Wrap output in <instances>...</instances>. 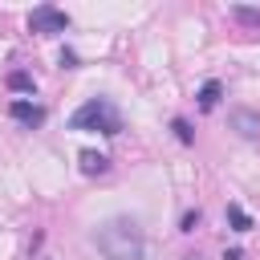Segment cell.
<instances>
[{
  "mask_svg": "<svg viewBox=\"0 0 260 260\" xmlns=\"http://www.w3.org/2000/svg\"><path fill=\"white\" fill-rule=\"evenodd\" d=\"M93 244L106 260H142L146 256V236L138 228V219L130 215H114L93 232Z\"/></svg>",
  "mask_w": 260,
  "mask_h": 260,
  "instance_id": "1",
  "label": "cell"
},
{
  "mask_svg": "<svg viewBox=\"0 0 260 260\" xmlns=\"http://www.w3.org/2000/svg\"><path fill=\"white\" fill-rule=\"evenodd\" d=\"M69 130H98V134H122V114L110 98H85L69 114Z\"/></svg>",
  "mask_w": 260,
  "mask_h": 260,
  "instance_id": "2",
  "label": "cell"
},
{
  "mask_svg": "<svg viewBox=\"0 0 260 260\" xmlns=\"http://www.w3.org/2000/svg\"><path fill=\"white\" fill-rule=\"evenodd\" d=\"M28 28L41 32V37L65 32V28H69V12H65V8H53V4H37V8L28 12Z\"/></svg>",
  "mask_w": 260,
  "mask_h": 260,
  "instance_id": "3",
  "label": "cell"
},
{
  "mask_svg": "<svg viewBox=\"0 0 260 260\" xmlns=\"http://www.w3.org/2000/svg\"><path fill=\"white\" fill-rule=\"evenodd\" d=\"M8 114H12V122H20V126H41L45 122V106H37V102H24V98H16L12 106H8Z\"/></svg>",
  "mask_w": 260,
  "mask_h": 260,
  "instance_id": "4",
  "label": "cell"
},
{
  "mask_svg": "<svg viewBox=\"0 0 260 260\" xmlns=\"http://www.w3.org/2000/svg\"><path fill=\"white\" fill-rule=\"evenodd\" d=\"M228 122H232V130H236L240 138H260V114H256V110H244V106H240V110L228 114Z\"/></svg>",
  "mask_w": 260,
  "mask_h": 260,
  "instance_id": "5",
  "label": "cell"
},
{
  "mask_svg": "<svg viewBox=\"0 0 260 260\" xmlns=\"http://www.w3.org/2000/svg\"><path fill=\"white\" fill-rule=\"evenodd\" d=\"M77 162H81V175H106V171H110V158H106L102 150H81Z\"/></svg>",
  "mask_w": 260,
  "mask_h": 260,
  "instance_id": "6",
  "label": "cell"
},
{
  "mask_svg": "<svg viewBox=\"0 0 260 260\" xmlns=\"http://www.w3.org/2000/svg\"><path fill=\"white\" fill-rule=\"evenodd\" d=\"M219 93H223V85H219L215 77H207V81L199 85V110H215V106H219Z\"/></svg>",
  "mask_w": 260,
  "mask_h": 260,
  "instance_id": "7",
  "label": "cell"
},
{
  "mask_svg": "<svg viewBox=\"0 0 260 260\" xmlns=\"http://www.w3.org/2000/svg\"><path fill=\"white\" fill-rule=\"evenodd\" d=\"M228 219H232L236 232H252V215H248L240 203H228Z\"/></svg>",
  "mask_w": 260,
  "mask_h": 260,
  "instance_id": "8",
  "label": "cell"
},
{
  "mask_svg": "<svg viewBox=\"0 0 260 260\" xmlns=\"http://www.w3.org/2000/svg\"><path fill=\"white\" fill-rule=\"evenodd\" d=\"M232 16H236L240 24H248V28H260V8H244V4H236Z\"/></svg>",
  "mask_w": 260,
  "mask_h": 260,
  "instance_id": "9",
  "label": "cell"
},
{
  "mask_svg": "<svg viewBox=\"0 0 260 260\" xmlns=\"http://www.w3.org/2000/svg\"><path fill=\"white\" fill-rule=\"evenodd\" d=\"M8 89H20V93H32V89H37V81H32L28 73H20V69H16V73H8Z\"/></svg>",
  "mask_w": 260,
  "mask_h": 260,
  "instance_id": "10",
  "label": "cell"
},
{
  "mask_svg": "<svg viewBox=\"0 0 260 260\" xmlns=\"http://www.w3.org/2000/svg\"><path fill=\"white\" fill-rule=\"evenodd\" d=\"M171 130H175V138H179L183 146H191V142H195V134H191V122H187V118H175V122H171Z\"/></svg>",
  "mask_w": 260,
  "mask_h": 260,
  "instance_id": "11",
  "label": "cell"
},
{
  "mask_svg": "<svg viewBox=\"0 0 260 260\" xmlns=\"http://www.w3.org/2000/svg\"><path fill=\"white\" fill-rule=\"evenodd\" d=\"M199 219H203V215H199V207H191V211L183 215V228H179V232H195V228H199Z\"/></svg>",
  "mask_w": 260,
  "mask_h": 260,
  "instance_id": "12",
  "label": "cell"
},
{
  "mask_svg": "<svg viewBox=\"0 0 260 260\" xmlns=\"http://www.w3.org/2000/svg\"><path fill=\"white\" fill-rule=\"evenodd\" d=\"M61 65L73 69V65H77V53H73V49H61Z\"/></svg>",
  "mask_w": 260,
  "mask_h": 260,
  "instance_id": "13",
  "label": "cell"
},
{
  "mask_svg": "<svg viewBox=\"0 0 260 260\" xmlns=\"http://www.w3.org/2000/svg\"><path fill=\"white\" fill-rule=\"evenodd\" d=\"M223 260H244V252H240V248H228V252H223Z\"/></svg>",
  "mask_w": 260,
  "mask_h": 260,
  "instance_id": "14",
  "label": "cell"
}]
</instances>
